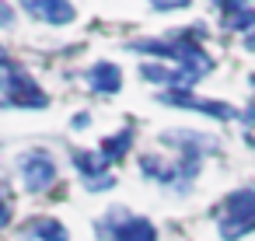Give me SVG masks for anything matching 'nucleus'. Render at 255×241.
<instances>
[{"label": "nucleus", "instance_id": "1", "mask_svg": "<svg viewBox=\"0 0 255 241\" xmlns=\"http://www.w3.org/2000/svg\"><path fill=\"white\" fill-rule=\"evenodd\" d=\"M217 231L224 241H241L245 234L255 231V189H234L217 217Z\"/></svg>", "mask_w": 255, "mask_h": 241}, {"label": "nucleus", "instance_id": "2", "mask_svg": "<svg viewBox=\"0 0 255 241\" xmlns=\"http://www.w3.org/2000/svg\"><path fill=\"white\" fill-rule=\"evenodd\" d=\"M0 91H4L7 105H25V109H46V105H49V98H46V91L35 84V77L25 74V70L14 67V63H7L4 70H0Z\"/></svg>", "mask_w": 255, "mask_h": 241}, {"label": "nucleus", "instance_id": "3", "mask_svg": "<svg viewBox=\"0 0 255 241\" xmlns=\"http://www.w3.org/2000/svg\"><path fill=\"white\" fill-rule=\"evenodd\" d=\"M18 168H21V182H25L28 192H46L56 182V164H53L49 150H28V154H21Z\"/></svg>", "mask_w": 255, "mask_h": 241}, {"label": "nucleus", "instance_id": "4", "mask_svg": "<svg viewBox=\"0 0 255 241\" xmlns=\"http://www.w3.org/2000/svg\"><path fill=\"white\" fill-rule=\"evenodd\" d=\"M102 231L112 241H157V231L147 217H126L123 210H112L109 220L102 224Z\"/></svg>", "mask_w": 255, "mask_h": 241}, {"label": "nucleus", "instance_id": "5", "mask_svg": "<svg viewBox=\"0 0 255 241\" xmlns=\"http://www.w3.org/2000/svg\"><path fill=\"white\" fill-rule=\"evenodd\" d=\"M161 102H164V105H175V109H192V112H203V116H213V119H238V109H231L227 102L196 98V95H189V91H164Z\"/></svg>", "mask_w": 255, "mask_h": 241}, {"label": "nucleus", "instance_id": "6", "mask_svg": "<svg viewBox=\"0 0 255 241\" xmlns=\"http://www.w3.org/2000/svg\"><path fill=\"white\" fill-rule=\"evenodd\" d=\"M25 11L39 21H49V25H70L77 18V7L67 4V0H28Z\"/></svg>", "mask_w": 255, "mask_h": 241}, {"label": "nucleus", "instance_id": "7", "mask_svg": "<svg viewBox=\"0 0 255 241\" xmlns=\"http://www.w3.org/2000/svg\"><path fill=\"white\" fill-rule=\"evenodd\" d=\"M84 77H88V88L98 91V95H116V91L123 88V70H119L116 63H105V60L95 63Z\"/></svg>", "mask_w": 255, "mask_h": 241}, {"label": "nucleus", "instance_id": "8", "mask_svg": "<svg viewBox=\"0 0 255 241\" xmlns=\"http://www.w3.org/2000/svg\"><path fill=\"white\" fill-rule=\"evenodd\" d=\"M224 11V28H231V32H255V7H248V4H224L220 7Z\"/></svg>", "mask_w": 255, "mask_h": 241}, {"label": "nucleus", "instance_id": "9", "mask_svg": "<svg viewBox=\"0 0 255 241\" xmlns=\"http://www.w3.org/2000/svg\"><path fill=\"white\" fill-rule=\"evenodd\" d=\"M74 168L88 178V185L91 182H102V178H109L105 175V168H109V161L102 157V154H91V150H77L74 154Z\"/></svg>", "mask_w": 255, "mask_h": 241}, {"label": "nucleus", "instance_id": "10", "mask_svg": "<svg viewBox=\"0 0 255 241\" xmlns=\"http://www.w3.org/2000/svg\"><path fill=\"white\" fill-rule=\"evenodd\" d=\"M129 147H133V129H119L116 136H109V140L102 143V150H98V154H102V157L112 164V161H119V157H123Z\"/></svg>", "mask_w": 255, "mask_h": 241}, {"label": "nucleus", "instance_id": "11", "mask_svg": "<svg viewBox=\"0 0 255 241\" xmlns=\"http://www.w3.org/2000/svg\"><path fill=\"white\" fill-rule=\"evenodd\" d=\"M25 234H35V238H42V241H70V234H67V227L60 224V220H53V217H42V220H35Z\"/></svg>", "mask_w": 255, "mask_h": 241}, {"label": "nucleus", "instance_id": "12", "mask_svg": "<svg viewBox=\"0 0 255 241\" xmlns=\"http://www.w3.org/2000/svg\"><path fill=\"white\" fill-rule=\"evenodd\" d=\"M11 224V203L4 196V185H0V227H7Z\"/></svg>", "mask_w": 255, "mask_h": 241}, {"label": "nucleus", "instance_id": "13", "mask_svg": "<svg viewBox=\"0 0 255 241\" xmlns=\"http://www.w3.org/2000/svg\"><path fill=\"white\" fill-rule=\"evenodd\" d=\"M11 21H14V7L0 0V25H11Z\"/></svg>", "mask_w": 255, "mask_h": 241}, {"label": "nucleus", "instance_id": "14", "mask_svg": "<svg viewBox=\"0 0 255 241\" xmlns=\"http://www.w3.org/2000/svg\"><path fill=\"white\" fill-rule=\"evenodd\" d=\"M245 49H248V53H255V32H252V35L245 39Z\"/></svg>", "mask_w": 255, "mask_h": 241}, {"label": "nucleus", "instance_id": "15", "mask_svg": "<svg viewBox=\"0 0 255 241\" xmlns=\"http://www.w3.org/2000/svg\"><path fill=\"white\" fill-rule=\"evenodd\" d=\"M245 122H248V126H255V109H248V112H245Z\"/></svg>", "mask_w": 255, "mask_h": 241}, {"label": "nucleus", "instance_id": "16", "mask_svg": "<svg viewBox=\"0 0 255 241\" xmlns=\"http://www.w3.org/2000/svg\"><path fill=\"white\" fill-rule=\"evenodd\" d=\"M7 63H11V60H7V53H4V46H0V70H4Z\"/></svg>", "mask_w": 255, "mask_h": 241}, {"label": "nucleus", "instance_id": "17", "mask_svg": "<svg viewBox=\"0 0 255 241\" xmlns=\"http://www.w3.org/2000/svg\"><path fill=\"white\" fill-rule=\"evenodd\" d=\"M248 147H252V150H255V136H248Z\"/></svg>", "mask_w": 255, "mask_h": 241}]
</instances>
